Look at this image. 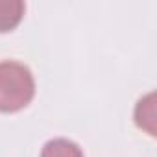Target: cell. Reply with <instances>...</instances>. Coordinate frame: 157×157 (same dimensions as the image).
<instances>
[{"label":"cell","mask_w":157,"mask_h":157,"mask_svg":"<svg viewBox=\"0 0 157 157\" xmlns=\"http://www.w3.org/2000/svg\"><path fill=\"white\" fill-rule=\"evenodd\" d=\"M35 94V80L30 68L17 61L0 63V113L24 109Z\"/></svg>","instance_id":"cell-1"},{"label":"cell","mask_w":157,"mask_h":157,"mask_svg":"<svg viewBox=\"0 0 157 157\" xmlns=\"http://www.w3.org/2000/svg\"><path fill=\"white\" fill-rule=\"evenodd\" d=\"M24 2L21 0H0V33L11 32L24 17Z\"/></svg>","instance_id":"cell-2"},{"label":"cell","mask_w":157,"mask_h":157,"mask_svg":"<svg viewBox=\"0 0 157 157\" xmlns=\"http://www.w3.org/2000/svg\"><path fill=\"white\" fill-rule=\"evenodd\" d=\"M135 122L139 128L146 129L150 135H155V94H148L139 100L135 109Z\"/></svg>","instance_id":"cell-3"},{"label":"cell","mask_w":157,"mask_h":157,"mask_svg":"<svg viewBox=\"0 0 157 157\" xmlns=\"http://www.w3.org/2000/svg\"><path fill=\"white\" fill-rule=\"evenodd\" d=\"M41 157H83V151L68 139H52L43 146Z\"/></svg>","instance_id":"cell-4"}]
</instances>
